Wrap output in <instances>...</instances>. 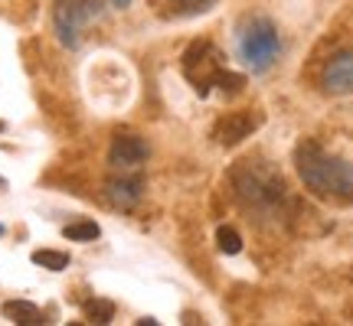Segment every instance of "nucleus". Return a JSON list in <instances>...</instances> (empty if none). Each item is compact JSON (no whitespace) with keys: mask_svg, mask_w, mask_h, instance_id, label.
<instances>
[{"mask_svg":"<svg viewBox=\"0 0 353 326\" xmlns=\"http://www.w3.org/2000/svg\"><path fill=\"white\" fill-rule=\"evenodd\" d=\"M236 52H239V59L252 72L272 69L275 59L281 56V33H278V26L268 17H262V13H249L236 26Z\"/></svg>","mask_w":353,"mask_h":326,"instance_id":"nucleus-2","label":"nucleus"},{"mask_svg":"<svg viewBox=\"0 0 353 326\" xmlns=\"http://www.w3.org/2000/svg\"><path fill=\"white\" fill-rule=\"evenodd\" d=\"M3 316H7V320H13V323H20V326L46 323V314L39 310L37 303H30V301H7V303H3Z\"/></svg>","mask_w":353,"mask_h":326,"instance_id":"nucleus-10","label":"nucleus"},{"mask_svg":"<svg viewBox=\"0 0 353 326\" xmlns=\"http://www.w3.org/2000/svg\"><path fill=\"white\" fill-rule=\"evenodd\" d=\"M216 241H219V251H226V254H239L242 251L239 232H236V228H229V226H223L219 232H216Z\"/></svg>","mask_w":353,"mask_h":326,"instance_id":"nucleus-14","label":"nucleus"},{"mask_svg":"<svg viewBox=\"0 0 353 326\" xmlns=\"http://www.w3.org/2000/svg\"><path fill=\"white\" fill-rule=\"evenodd\" d=\"M3 127H7V124H3V121H0V131H3Z\"/></svg>","mask_w":353,"mask_h":326,"instance_id":"nucleus-17","label":"nucleus"},{"mask_svg":"<svg viewBox=\"0 0 353 326\" xmlns=\"http://www.w3.org/2000/svg\"><path fill=\"white\" fill-rule=\"evenodd\" d=\"M259 114H245V111H232V114H226L219 124H216V131H213V138H216V144H223V147H236L242 138H249L255 127H259Z\"/></svg>","mask_w":353,"mask_h":326,"instance_id":"nucleus-8","label":"nucleus"},{"mask_svg":"<svg viewBox=\"0 0 353 326\" xmlns=\"http://www.w3.org/2000/svg\"><path fill=\"white\" fill-rule=\"evenodd\" d=\"M99 13H101V0H56L52 20H56V33L63 39V46L76 50L79 30H82L88 20H95Z\"/></svg>","mask_w":353,"mask_h":326,"instance_id":"nucleus-5","label":"nucleus"},{"mask_svg":"<svg viewBox=\"0 0 353 326\" xmlns=\"http://www.w3.org/2000/svg\"><path fill=\"white\" fill-rule=\"evenodd\" d=\"M144 160H148V144L138 134H118L108 147V163L118 170H134Z\"/></svg>","mask_w":353,"mask_h":326,"instance_id":"nucleus-7","label":"nucleus"},{"mask_svg":"<svg viewBox=\"0 0 353 326\" xmlns=\"http://www.w3.org/2000/svg\"><path fill=\"white\" fill-rule=\"evenodd\" d=\"M0 232H3V226H0Z\"/></svg>","mask_w":353,"mask_h":326,"instance_id":"nucleus-19","label":"nucleus"},{"mask_svg":"<svg viewBox=\"0 0 353 326\" xmlns=\"http://www.w3.org/2000/svg\"><path fill=\"white\" fill-rule=\"evenodd\" d=\"M114 7H128V3H131V0H112Z\"/></svg>","mask_w":353,"mask_h":326,"instance_id":"nucleus-16","label":"nucleus"},{"mask_svg":"<svg viewBox=\"0 0 353 326\" xmlns=\"http://www.w3.org/2000/svg\"><path fill=\"white\" fill-rule=\"evenodd\" d=\"M223 72V63H219V52L210 39H196L187 52H183V76L196 85L200 95H210V88L216 85V78Z\"/></svg>","mask_w":353,"mask_h":326,"instance_id":"nucleus-4","label":"nucleus"},{"mask_svg":"<svg viewBox=\"0 0 353 326\" xmlns=\"http://www.w3.org/2000/svg\"><path fill=\"white\" fill-rule=\"evenodd\" d=\"M321 88L327 95H353V50L330 56L321 69Z\"/></svg>","mask_w":353,"mask_h":326,"instance_id":"nucleus-6","label":"nucleus"},{"mask_svg":"<svg viewBox=\"0 0 353 326\" xmlns=\"http://www.w3.org/2000/svg\"><path fill=\"white\" fill-rule=\"evenodd\" d=\"M170 3H174V10H176V13H183V17H193V13L210 10L216 0H170Z\"/></svg>","mask_w":353,"mask_h":326,"instance_id":"nucleus-15","label":"nucleus"},{"mask_svg":"<svg viewBox=\"0 0 353 326\" xmlns=\"http://www.w3.org/2000/svg\"><path fill=\"white\" fill-rule=\"evenodd\" d=\"M232 189L242 206L262 209V213H275V206L285 199L281 176L259 160H242V166L232 170Z\"/></svg>","mask_w":353,"mask_h":326,"instance_id":"nucleus-3","label":"nucleus"},{"mask_svg":"<svg viewBox=\"0 0 353 326\" xmlns=\"http://www.w3.org/2000/svg\"><path fill=\"white\" fill-rule=\"evenodd\" d=\"M33 264H39V268H46V271H65L69 268V254L65 251H33Z\"/></svg>","mask_w":353,"mask_h":326,"instance_id":"nucleus-11","label":"nucleus"},{"mask_svg":"<svg viewBox=\"0 0 353 326\" xmlns=\"http://www.w3.org/2000/svg\"><path fill=\"white\" fill-rule=\"evenodd\" d=\"M294 166L301 183L314 196L330 202H353V160L334 157L321 144L304 140L294 151Z\"/></svg>","mask_w":353,"mask_h":326,"instance_id":"nucleus-1","label":"nucleus"},{"mask_svg":"<svg viewBox=\"0 0 353 326\" xmlns=\"http://www.w3.org/2000/svg\"><path fill=\"white\" fill-rule=\"evenodd\" d=\"M0 186H3V176H0Z\"/></svg>","mask_w":353,"mask_h":326,"instance_id":"nucleus-18","label":"nucleus"},{"mask_svg":"<svg viewBox=\"0 0 353 326\" xmlns=\"http://www.w3.org/2000/svg\"><path fill=\"white\" fill-rule=\"evenodd\" d=\"M85 316L92 320V323H112L114 303L105 301V297H92V301L85 303Z\"/></svg>","mask_w":353,"mask_h":326,"instance_id":"nucleus-12","label":"nucleus"},{"mask_svg":"<svg viewBox=\"0 0 353 326\" xmlns=\"http://www.w3.org/2000/svg\"><path fill=\"white\" fill-rule=\"evenodd\" d=\"M63 235L69 241H95L101 235V228L95 222H72V226L63 228Z\"/></svg>","mask_w":353,"mask_h":326,"instance_id":"nucleus-13","label":"nucleus"},{"mask_svg":"<svg viewBox=\"0 0 353 326\" xmlns=\"http://www.w3.org/2000/svg\"><path fill=\"white\" fill-rule=\"evenodd\" d=\"M141 193H144V183L138 176H121V180H108L105 183V196L118 209H134L141 202Z\"/></svg>","mask_w":353,"mask_h":326,"instance_id":"nucleus-9","label":"nucleus"}]
</instances>
